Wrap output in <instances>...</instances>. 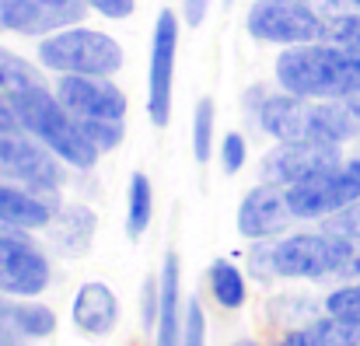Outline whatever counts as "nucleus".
Here are the masks:
<instances>
[{
  "instance_id": "1",
  "label": "nucleus",
  "mask_w": 360,
  "mask_h": 346,
  "mask_svg": "<svg viewBox=\"0 0 360 346\" xmlns=\"http://www.w3.org/2000/svg\"><path fill=\"white\" fill-rule=\"evenodd\" d=\"M255 273H276V276H360V238L343 234H294L276 245H262L252 252Z\"/></svg>"
},
{
  "instance_id": "2",
  "label": "nucleus",
  "mask_w": 360,
  "mask_h": 346,
  "mask_svg": "<svg viewBox=\"0 0 360 346\" xmlns=\"http://www.w3.org/2000/svg\"><path fill=\"white\" fill-rule=\"evenodd\" d=\"M276 81L283 91L311 102L354 98L360 95V60L329 42L290 46L276 60Z\"/></svg>"
},
{
  "instance_id": "3",
  "label": "nucleus",
  "mask_w": 360,
  "mask_h": 346,
  "mask_svg": "<svg viewBox=\"0 0 360 346\" xmlns=\"http://www.w3.org/2000/svg\"><path fill=\"white\" fill-rule=\"evenodd\" d=\"M11 109L18 115L21 129L32 133L42 147H49L56 158H63L74 168H91L98 161V147L84 136V129L77 126V119L67 113V105L60 102V95H53L46 84L18 91L7 98Z\"/></svg>"
},
{
  "instance_id": "4",
  "label": "nucleus",
  "mask_w": 360,
  "mask_h": 346,
  "mask_svg": "<svg viewBox=\"0 0 360 346\" xmlns=\"http://www.w3.org/2000/svg\"><path fill=\"white\" fill-rule=\"evenodd\" d=\"M60 102L67 113L77 119L84 136L98 147L109 150L122 140V119H126V95L109 77H81V74H63L56 88Z\"/></svg>"
},
{
  "instance_id": "5",
  "label": "nucleus",
  "mask_w": 360,
  "mask_h": 346,
  "mask_svg": "<svg viewBox=\"0 0 360 346\" xmlns=\"http://www.w3.org/2000/svg\"><path fill=\"white\" fill-rule=\"evenodd\" d=\"M39 63L56 74L112 77L122 67V46L95 28H60L39 42Z\"/></svg>"
},
{
  "instance_id": "6",
  "label": "nucleus",
  "mask_w": 360,
  "mask_h": 346,
  "mask_svg": "<svg viewBox=\"0 0 360 346\" xmlns=\"http://www.w3.org/2000/svg\"><path fill=\"white\" fill-rule=\"evenodd\" d=\"M245 28L252 39L276 46H304L322 39V18L304 0H255Z\"/></svg>"
},
{
  "instance_id": "7",
  "label": "nucleus",
  "mask_w": 360,
  "mask_h": 346,
  "mask_svg": "<svg viewBox=\"0 0 360 346\" xmlns=\"http://www.w3.org/2000/svg\"><path fill=\"white\" fill-rule=\"evenodd\" d=\"M290 196V207L297 217H329L350 203L360 200V158L354 161H340L336 168L301 182V186H290L287 189Z\"/></svg>"
},
{
  "instance_id": "8",
  "label": "nucleus",
  "mask_w": 360,
  "mask_h": 346,
  "mask_svg": "<svg viewBox=\"0 0 360 346\" xmlns=\"http://www.w3.org/2000/svg\"><path fill=\"white\" fill-rule=\"evenodd\" d=\"M343 158L336 150V143H322V140H280V147H273L262 161V179L273 186H301L329 168H336Z\"/></svg>"
},
{
  "instance_id": "9",
  "label": "nucleus",
  "mask_w": 360,
  "mask_h": 346,
  "mask_svg": "<svg viewBox=\"0 0 360 346\" xmlns=\"http://www.w3.org/2000/svg\"><path fill=\"white\" fill-rule=\"evenodd\" d=\"M175 49H179V18L175 11H161L154 21V46H150V70H147V115L154 126H165L172 115Z\"/></svg>"
},
{
  "instance_id": "10",
  "label": "nucleus",
  "mask_w": 360,
  "mask_h": 346,
  "mask_svg": "<svg viewBox=\"0 0 360 346\" xmlns=\"http://www.w3.org/2000/svg\"><path fill=\"white\" fill-rule=\"evenodd\" d=\"M49 154H53L49 147L32 143L18 129L0 133V175L18 179V182H25L32 189H42V193H53L60 186V168H56V161Z\"/></svg>"
},
{
  "instance_id": "11",
  "label": "nucleus",
  "mask_w": 360,
  "mask_h": 346,
  "mask_svg": "<svg viewBox=\"0 0 360 346\" xmlns=\"http://www.w3.org/2000/svg\"><path fill=\"white\" fill-rule=\"evenodd\" d=\"M46 283H49L46 255L35 245H28L25 238L0 234V290L35 297L46 290Z\"/></svg>"
},
{
  "instance_id": "12",
  "label": "nucleus",
  "mask_w": 360,
  "mask_h": 346,
  "mask_svg": "<svg viewBox=\"0 0 360 346\" xmlns=\"http://www.w3.org/2000/svg\"><path fill=\"white\" fill-rule=\"evenodd\" d=\"M294 207L287 196V186H259L252 189L238 207V231L245 238H273L280 231H287V224L294 221Z\"/></svg>"
},
{
  "instance_id": "13",
  "label": "nucleus",
  "mask_w": 360,
  "mask_h": 346,
  "mask_svg": "<svg viewBox=\"0 0 360 346\" xmlns=\"http://www.w3.org/2000/svg\"><path fill=\"white\" fill-rule=\"evenodd\" d=\"M360 136V95L354 98H329V102H311L308 113V140L322 143H347Z\"/></svg>"
},
{
  "instance_id": "14",
  "label": "nucleus",
  "mask_w": 360,
  "mask_h": 346,
  "mask_svg": "<svg viewBox=\"0 0 360 346\" xmlns=\"http://www.w3.org/2000/svg\"><path fill=\"white\" fill-rule=\"evenodd\" d=\"M56 329V315L46 305L0 301V346H28Z\"/></svg>"
},
{
  "instance_id": "15",
  "label": "nucleus",
  "mask_w": 360,
  "mask_h": 346,
  "mask_svg": "<svg viewBox=\"0 0 360 346\" xmlns=\"http://www.w3.org/2000/svg\"><path fill=\"white\" fill-rule=\"evenodd\" d=\"M74 326L88 336H109L120 319V305L105 283H84L74 297Z\"/></svg>"
},
{
  "instance_id": "16",
  "label": "nucleus",
  "mask_w": 360,
  "mask_h": 346,
  "mask_svg": "<svg viewBox=\"0 0 360 346\" xmlns=\"http://www.w3.org/2000/svg\"><path fill=\"white\" fill-rule=\"evenodd\" d=\"M98 217L88 207H63L53 221V248L67 259H81L95 241Z\"/></svg>"
},
{
  "instance_id": "17",
  "label": "nucleus",
  "mask_w": 360,
  "mask_h": 346,
  "mask_svg": "<svg viewBox=\"0 0 360 346\" xmlns=\"http://www.w3.org/2000/svg\"><path fill=\"white\" fill-rule=\"evenodd\" d=\"M0 221L11 228H49L53 207L46 200H39L35 193H25V189L0 182Z\"/></svg>"
},
{
  "instance_id": "18",
  "label": "nucleus",
  "mask_w": 360,
  "mask_h": 346,
  "mask_svg": "<svg viewBox=\"0 0 360 346\" xmlns=\"http://www.w3.org/2000/svg\"><path fill=\"white\" fill-rule=\"evenodd\" d=\"M158 346H182V319H179V255H165L161 269V312H158Z\"/></svg>"
},
{
  "instance_id": "19",
  "label": "nucleus",
  "mask_w": 360,
  "mask_h": 346,
  "mask_svg": "<svg viewBox=\"0 0 360 346\" xmlns=\"http://www.w3.org/2000/svg\"><path fill=\"white\" fill-rule=\"evenodd\" d=\"M0 32L46 35V32H60V28L39 0H0Z\"/></svg>"
},
{
  "instance_id": "20",
  "label": "nucleus",
  "mask_w": 360,
  "mask_h": 346,
  "mask_svg": "<svg viewBox=\"0 0 360 346\" xmlns=\"http://www.w3.org/2000/svg\"><path fill=\"white\" fill-rule=\"evenodd\" d=\"M280 346H360V329L329 315L322 322H311L304 329L287 333V340Z\"/></svg>"
},
{
  "instance_id": "21",
  "label": "nucleus",
  "mask_w": 360,
  "mask_h": 346,
  "mask_svg": "<svg viewBox=\"0 0 360 346\" xmlns=\"http://www.w3.org/2000/svg\"><path fill=\"white\" fill-rule=\"evenodd\" d=\"M39 84H46L42 74L28 60H21L18 53H11V49L0 46V91L11 98V95L28 91V88H39Z\"/></svg>"
},
{
  "instance_id": "22",
  "label": "nucleus",
  "mask_w": 360,
  "mask_h": 346,
  "mask_svg": "<svg viewBox=\"0 0 360 346\" xmlns=\"http://www.w3.org/2000/svg\"><path fill=\"white\" fill-rule=\"evenodd\" d=\"M210 290L221 308H231V312L241 308L245 305V276L238 273V266L228 259H217L210 266Z\"/></svg>"
},
{
  "instance_id": "23",
  "label": "nucleus",
  "mask_w": 360,
  "mask_h": 346,
  "mask_svg": "<svg viewBox=\"0 0 360 346\" xmlns=\"http://www.w3.org/2000/svg\"><path fill=\"white\" fill-rule=\"evenodd\" d=\"M319 42H329V46L350 53L354 60H360V11L322 21V39Z\"/></svg>"
},
{
  "instance_id": "24",
  "label": "nucleus",
  "mask_w": 360,
  "mask_h": 346,
  "mask_svg": "<svg viewBox=\"0 0 360 346\" xmlns=\"http://www.w3.org/2000/svg\"><path fill=\"white\" fill-rule=\"evenodd\" d=\"M150 224V182L143 172L129 179V214H126V231L129 238H140Z\"/></svg>"
},
{
  "instance_id": "25",
  "label": "nucleus",
  "mask_w": 360,
  "mask_h": 346,
  "mask_svg": "<svg viewBox=\"0 0 360 346\" xmlns=\"http://www.w3.org/2000/svg\"><path fill=\"white\" fill-rule=\"evenodd\" d=\"M193 154L200 165L210 161L214 154V98H200L193 113Z\"/></svg>"
},
{
  "instance_id": "26",
  "label": "nucleus",
  "mask_w": 360,
  "mask_h": 346,
  "mask_svg": "<svg viewBox=\"0 0 360 346\" xmlns=\"http://www.w3.org/2000/svg\"><path fill=\"white\" fill-rule=\"evenodd\" d=\"M326 312H329L333 319L350 322V326H357V329H360V283L333 290V294L326 297Z\"/></svg>"
},
{
  "instance_id": "27",
  "label": "nucleus",
  "mask_w": 360,
  "mask_h": 346,
  "mask_svg": "<svg viewBox=\"0 0 360 346\" xmlns=\"http://www.w3.org/2000/svg\"><path fill=\"white\" fill-rule=\"evenodd\" d=\"M326 231L329 234H343V238H360V200L343 207V210H336V214H329Z\"/></svg>"
},
{
  "instance_id": "28",
  "label": "nucleus",
  "mask_w": 360,
  "mask_h": 346,
  "mask_svg": "<svg viewBox=\"0 0 360 346\" xmlns=\"http://www.w3.org/2000/svg\"><path fill=\"white\" fill-rule=\"evenodd\" d=\"M182 346H207V322H203V308H200V301H189V308H186Z\"/></svg>"
},
{
  "instance_id": "29",
  "label": "nucleus",
  "mask_w": 360,
  "mask_h": 346,
  "mask_svg": "<svg viewBox=\"0 0 360 346\" xmlns=\"http://www.w3.org/2000/svg\"><path fill=\"white\" fill-rule=\"evenodd\" d=\"M221 165L228 175H238L241 165H245V136L241 133H228L224 143H221Z\"/></svg>"
},
{
  "instance_id": "30",
  "label": "nucleus",
  "mask_w": 360,
  "mask_h": 346,
  "mask_svg": "<svg viewBox=\"0 0 360 346\" xmlns=\"http://www.w3.org/2000/svg\"><path fill=\"white\" fill-rule=\"evenodd\" d=\"M322 21H329V18H343V14H354L360 11V0H304Z\"/></svg>"
},
{
  "instance_id": "31",
  "label": "nucleus",
  "mask_w": 360,
  "mask_h": 346,
  "mask_svg": "<svg viewBox=\"0 0 360 346\" xmlns=\"http://www.w3.org/2000/svg\"><path fill=\"white\" fill-rule=\"evenodd\" d=\"M158 312H161V283L147 280L143 283V308H140V319H143V329H158Z\"/></svg>"
},
{
  "instance_id": "32",
  "label": "nucleus",
  "mask_w": 360,
  "mask_h": 346,
  "mask_svg": "<svg viewBox=\"0 0 360 346\" xmlns=\"http://www.w3.org/2000/svg\"><path fill=\"white\" fill-rule=\"evenodd\" d=\"M81 4L105 14V18H112V21H122V18H129L136 11V0H81Z\"/></svg>"
},
{
  "instance_id": "33",
  "label": "nucleus",
  "mask_w": 360,
  "mask_h": 346,
  "mask_svg": "<svg viewBox=\"0 0 360 346\" xmlns=\"http://www.w3.org/2000/svg\"><path fill=\"white\" fill-rule=\"evenodd\" d=\"M207 11H210V0H182V18H186V25H203V18H207Z\"/></svg>"
},
{
  "instance_id": "34",
  "label": "nucleus",
  "mask_w": 360,
  "mask_h": 346,
  "mask_svg": "<svg viewBox=\"0 0 360 346\" xmlns=\"http://www.w3.org/2000/svg\"><path fill=\"white\" fill-rule=\"evenodd\" d=\"M7 129H21V122H18V115H14V109H11L7 95L0 91V133H7Z\"/></svg>"
},
{
  "instance_id": "35",
  "label": "nucleus",
  "mask_w": 360,
  "mask_h": 346,
  "mask_svg": "<svg viewBox=\"0 0 360 346\" xmlns=\"http://www.w3.org/2000/svg\"><path fill=\"white\" fill-rule=\"evenodd\" d=\"M235 346H259V343H252V340H241V343H235Z\"/></svg>"
}]
</instances>
